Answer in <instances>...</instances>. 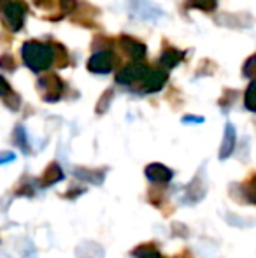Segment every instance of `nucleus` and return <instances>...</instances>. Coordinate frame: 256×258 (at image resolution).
I'll return each instance as SVG.
<instances>
[{
  "instance_id": "obj_2",
  "label": "nucleus",
  "mask_w": 256,
  "mask_h": 258,
  "mask_svg": "<svg viewBox=\"0 0 256 258\" xmlns=\"http://www.w3.org/2000/svg\"><path fill=\"white\" fill-rule=\"evenodd\" d=\"M62 179H63V170L60 169V165L56 162H51L48 167H46L42 176L37 179V188H41V190L51 188V186H55L56 183H60Z\"/></svg>"
},
{
  "instance_id": "obj_11",
  "label": "nucleus",
  "mask_w": 256,
  "mask_h": 258,
  "mask_svg": "<svg viewBox=\"0 0 256 258\" xmlns=\"http://www.w3.org/2000/svg\"><path fill=\"white\" fill-rule=\"evenodd\" d=\"M14 143H16L18 146L21 148V151H23V153H27V151H28V146H27V143H25V134H23V128H21V126H18L16 137H14Z\"/></svg>"
},
{
  "instance_id": "obj_14",
  "label": "nucleus",
  "mask_w": 256,
  "mask_h": 258,
  "mask_svg": "<svg viewBox=\"0 0 256 258\" xmlns=\"http://www.w3.org/2000/svg\"><path fill=\"white\" fill-rule=\"evenodd\" d=\"M14 158H16V156H14V153H9V151H4V153H0V165L13 162Z\"/></svg>"
},
{
  "instance_id": "obj_8",
  "label": "nucleus",
  "mask_w": 256,
  "mask_h": 258,
  "mask_svg": "<svg viewBox=\"0 0 256 258\" xmlns=\"http://www.w3.org/2000/svg\"><path fill=\"white\" fill-rule=\"evenodd\" d=\"M246 107L249 111H254L256 112V81L251 83V86L247 88V93H246Z\"/></svg>"
},
{
  "instance_id": "obj_9",
  "label": "nucleus",
  "mask_w": 256,
  "mask_h": 258,
  "mask_svg": "<svg viewBox=\"0 0 256 258\" xmlns=\"http://www.w3.org/2000/svg\"><path fill=\"white\" fill-rule=\"evenodd\" d=\"M153 249H156V242H146V244H140V246H137V248H133L132 249V255L137 256V258H140V256L146 255V253L153 251Z\"/></svg>"
},
{
  "instance_id": "obj_6",
  "label": "nucleus",
  "mask_w": 256,
  "mask_h": 258,
  "mask_svg": "<svg viewBox=\"0 0 256 258\" xmlns=\"http://www.w3.org/2000/svg\"><path fill=\"white\" fill-rule=\"evenodd\" d=\"M242 195L249 204L256 206V174L242 184Z\"/></svg>"
},
{
  "instance_id": "obj_10",
  "label": "nucleus",
  "mask_w": 256,
  "mask_h": 258,
  "mask_svg": "<svg viewBox=\"0 0 256 258\" xmlns=\"http://www.w3.org/2000/svg\"><path fill=\"white\" fill-rule=\"evenodd\" d=\"M35 188H37V183H30V181H28V183H23V184H20V186L16 188V195H28V197H32V195L35 194Z\"/></svg>"
},
{
  "instance_id": "obj_15",
  "label": "nucleus",
  "mask_w": 256,
  "mask_h": 258,
  "mask_svg": "<svg viewBox=\"0 0 256 258\" xmlns=\"http://www.w3.org/2000/svg\"><path fill=\"white\" fill-rule=\"evenodd\" d=\"M140 258H165V256L161 255V253L158 251V248H156V249H153V251L146 253V255H144V256H140Z\"/></svg>"
},
{
  "instance_id": "obj_16",
  "label": "nucleus",
  "mask_w": 256,
  "mask_h": 258,
  "mask_svg": "<svg viewBox=\"0 0 256 258\" xmlns=\"http://www.w3.org/2000/svg\"><path fill=\"white\" fill-rule=\"evenodd\" d=\"M176 258H193V256H192V253H190L188 249H185V251H181Z\"/></svg>"
},
{
  "instance_id": "obj_12",
  "label": "nucleus",
  "mask_w": 256,
  "mask_h": 258,
  "mask_svg": "<svg viewBox=\"0 0 256 258\" xmlns=\"http://www.w3.org/2000/svg\"><path fill=\"white\" fill-rule=\"evenodd\" d=\"M68 191V190H67ZM86 191V188H72L68 194H65L63 195V199H70V201H74V199H77L79 195H82Z\"/></svg>"
},
{
  "instance_id": "obj_13",
  "label": "nucleus",
  "mask_w": 256,
  "mask_h": 258,
  "mask_svg": "<svg viewBox=\"0 0 256 258\" xmlns=\"http://www.w3.org/2000/svg\"><path fill=\"white\" fill-rule=\"evenodd\" d=\"M246 74H247V76L256 74V54H254L253 58H251L249 61H247V65H246Z\"/></svg>"
},
{
  "instance_id": "obj_3",
  "label": "nucleus",
  "mask_w": 256,
  "mask_h": 258,
  "mask_svg": "<svg viewBox=\"0 0 256 258\" xmlns=\"http://www.w3.org/2000/svg\"><path fill=\"white\" fill-rule=\"evenodd\" d=\"M235 128L233 125H226L225 128V136H223V143H221V150H219V160H226L235 150Z\"/></svg>"
},
{
  "instance_id": "obj_4",
  "label": "nucleus",
  "mask_w": 256,
  "mask_h": 258,
  "mask_svg": "<svg viewBox=\"0 0 256 258\" xmlns=\"http://www.w3.org/2000/svg\"><path fill=\"white\" fill-rule=\"evenodd\" d=\"M74 176L79 177L82 181H88L92 184H102L104 183V177H106V170H97V169H75L74 170Z\"/></svg>"
},
{
  "instance_id": "obj_5",
  "label": "nucleus",
  "mask_w": 256,
  "mask_h": 258,
  "mask_svg": "<svg viewBox=\"0 0 256 258\" xmlns=\"http://www.w3.org/2000/svg\"><path fill=\"white\" fill-rule=\"evenodd\" d=\"M205 195V186L204 184H198V179H195L188 188H186V202L190 204H197L198 201H202Z\"/></svg>"
},
{
  "instance_id": "obj_1",
  "label": "nucleus",
  "mask_w": 256,
  "mask_h": 258,
  "mask_svg": "<svg viewBox=\"0 0 256 258\" xmlns=\"http://www.w3.org/2000/svg\"><path fill=\"white\" fill-rule=\"evenodd\" d=\"M144 174H146V177L151 183L156 184H167L174 177V172L168 167H165L163 163H149L146 167V170H144Z\"/></svg>"
},
{
  "instance_id": "obj_7",
  "label": "nucleus",
  "mask_w": 256,
  "mask_h": 258,
  "mask_svg": "<svg viewBox=\"0 0 256 258\" xmlns=\"http://www.w3.org/2000/svg\"><path fill=\"white\" fill-rule=\"evenodd\" d=\"M165 199H167L165 191L161 190V188H158V186L149 188V191H147V201H149V204H153L154 207H161V206H163Z\"/></svg>"
}]
</instances>
